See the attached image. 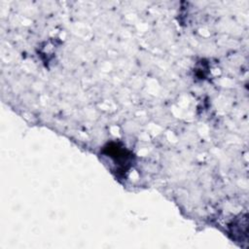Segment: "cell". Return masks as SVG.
I'll list each match as a JSON object with an SVG mask.
<instances>
[{
    "mask_svg": "<svg viewBox=\"0 0 249 249\" xmlns=\"http://www.w3.org/2000/svg\"><path fill=\"white\" fill-rule=\"evenodd\" d=\"M105 149L108 151L109 156L114 159L115 162H118L122 167L125 168L126 163H129L131 155L124 147H120L116 143H110Z\"/></svg>",
    "mask_w": 249,
    "mask_h": 249,
    "instance_id": "6da1fadb",
    "label": "cell"
}]
</instances>
